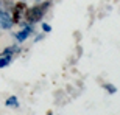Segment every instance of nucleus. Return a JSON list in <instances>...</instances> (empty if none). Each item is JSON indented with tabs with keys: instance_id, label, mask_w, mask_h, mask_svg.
I'll return each mask as SVG.
<instances>
[{
	"instance_id": "obj_6",
	"label": "nucleus",
	"mask_w": 120,
	"mask_h": 115,
	"mask_svg": "<svg viewBox=\"0 0 120 115\" xmlns=\"http://www.w3.org/2000/svg\"><path fill=\"white\" fill-rule=\"evenodd\" d=\"M13 61V54H5V53H0V68L3 67H8Z\"/></svg>"
},
{
	"instance_id": "obj_11",
	"label": "nucleus",
	"mask_w": 120,
	"mask_h": 115,
	"mask_svg": "<svg viewBox=\"0 0 120 115\" xmlns=\"http://www.w3.org/2000/svg\"><path fill=\"white\" fill-rule=\"evenodd\" d=\"M34 2H36V3H41V2H42V0H34Z\"/></svg>"
},
{
	"instance_id": "obj_10",
	"label": "nucleus",
	"mask_w": 120,
	"mask_h": 115,
	"mask_svg": "<svg viewBox=\"0 0 120 115\" xmlns=\"http://www.w3.org/2000/svg\"><path fill=\"white\" fill-rule=\"evenodd\" d=\"M42 39H44V34H39V36H36L34 42H39V40H42Z\"/></svg>"
},
{
	"instance_id": "obj_9",
	"label": "nucleus",
	"mask_w": 120,
	"mask_h": 115,
	"mask_svg": "<svg viewBox=\"0 0 120 115\" xmlns=\"http://www.w3.org/2000/svg\"><path fill=\"white\" fill-rule=\"evenodd\" d=\"M42 30H44V33H50V31H52V27H50L49 23H42Z\"/></svg>"
},
{
	"instance_id": "obj_1",
	"label": "nucleus",
	"mask_w": 120,
	"mask_h": 115,
	"mask_svg": "<svg viewBox=\"0 0 120 115\" xmlns=\"http://www.w3.org/2000/svg\"><path fill=\"white\" fill-rule=\"evenodd\" d=\"M52 6V0H44L41 3H36L34 6L31 8H27L25 14H23V19L27 23H36V22H41L42 17L45 16V13L49 11V8Z\"/></svg>"
},
{
	"instance_id": "obj_3",
	"label": "nucleus",
	"mask_w": 120,
	"mask_h": 115,
	"mask_svg": "<svg viewBox=\"0 0 120 115\" xmlns=\"http://www.w3.org/2000/svg\"><path fill=\"white\" fill-rule=\"evenodd\" d=\"M20 25H22L23 28L19 31V33H14V37H16V40H17L19 44H20V42H25V40L30 37V34L34 31V28H33V23L20 22Z\"/></svg>"
},
{
	"instance_id": "obj_8",
	"label": "nucleus",
	"mask_w": 120,
	"mask_h": 115,
	"mask_svg": "<svg viewBox=\"0 0 120 115\" xmlns=\"http://www.w3.org/2000/svg\"><path fill=\"white\" fill-rule=\"evenodd\" d=\"M103 89H105V90H106L108 93H111V95H114V93H117V87L116 86H112V84H103Z\"/></svg>"
},
{
	"instance_id": "obj_2",
	"label": "nucleus",
	"mask_w": 120,
	"mask_h": 115,
	"mask_svg": "<svg viewBox=\"0 0 120 115\" xmlns=\"http://www.w3.org/2000/svg\"><path fill=\"white\" fill-rule=\"evenodd\" d=\"M13 23L16 25V23H20L22 22V19H23V14H25V11H27V3L23 2V0H19L17 3H14L13 6Z\"/></svg>"
},
{
	"instance_id": "obj_4",
	"label": "nucleus",
	"mask_w": 120,
	"mask_h": 115,
	"mask_svg": "<svg viewBox=\"0 0 120 115\" xmlns=\"http://www.w3.org/2000/svg\"><path fill=\"white\" fill-rule=\"evenodd\" d=\"M13 25H14L13 17H11L9 11H6V9H3L0 6V28L2 30H11Z\"/></svg>"
},
{
	"instance_id": "obj_7",
	"label": "nucleus",
	"mask_w": 120,
	"mask_h": 115,
	"mask_svg": "<svg viewBox=\"0 0 120 115\" xmlns=\"http://www.w3.org/2000/svg\"><path fill=\"white\" fill-rule=\"evenodd\" d=\"M20 51V48H19V45H11V47H6V48L3 50L5 54H16Z\"/></svg>"
},
{
	"instance_id": "obj_12",
	"label": "nucleus",
	"mask_w": 120,
	"mask_h": 115,
	"mask_svg": "<svg viewBox=\"0 0 120 115\" xmlns=\"http://www.w3.org/2000/svg\"><path fill=\"white\" fill-rule=\"evenodd\" d=\"M23 2H25V0H23Z\"/></svg>"
},
{
	"instance_id": "obj_5",
	"label": "nucleus",
	"mask_w": 120,
	"mask_h": 115,
	"mask_svg": "<svg viewBox=\"0 0 120 115\" xmlns=\"http://www.w3.org/2000/svg\"><path fill=\"white\" fill-rule=\"evenodd\" d=\"M5 106H6V107H14V109H17V107L20 106V103H19V100H17V97H16V95H11V97L6 98Z\"/></svg>"
}]
</instances>
